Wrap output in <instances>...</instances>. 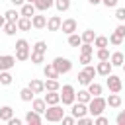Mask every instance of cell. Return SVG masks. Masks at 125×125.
Listing matches in <instances>:
<instances>
[{
	"label": "cell",
	"mask_w": 125,
	"mask_h": 125,
	"mask_svg": "<svg viewBox=\"0 0 125 125\" xmlns=\"http://www.w3.org/2000/svg\"><path fill=\"white\" fill-rule=\"evenodd\" d=\"M105 107H107V102H105L102 96H94V98L88 102V113H90L92 117H96V115L104 113V111H105Z\"/></svg>",
	"instance_id": "obj_1"
},
{
	"label": "cell",
	"mask_w": 125,
	"mask_h": 125,
	"mask_svg": "<svg viewBox=\"0 0 125 125\" xmlns=\"http://www.w3.org/2000/svg\"><path fill=\"white\" fill-rule=\"evenodd\" d=\"M62 115H64V109H62L59 104H55V105H47V109L43 111V117H45L47 121H51V123L61 121Z\"/></svg>",
	"instance_id": "obj_2"
},
{
	"label": "cell",
	"mask_w": 125,
	"mask_h": 125,
	"mask_svg": "<svg viewBox=\"0 0 125 125\" xmlns=\"http://www.w3.org/2000/svg\"><path fill=\"white\" fill-rule=\"evenodd\" d=\"M59 94H61V102H62V105H72L74 100H76V92H74V86H72V84H64V86H61Z\"/></svg>",
	"instance_id": "obj_3"
},
{
	"label": "cell",
	"mask_w": 125,
	"mask_h": 125,
	"mask_svg": "<svg viewBox=\"0 0 125 125\" xmlns=\"http://www.w3.org/2000/svg\"><path fill=\"white\" fill-rule=\"evenodd\" d=\"M53 66L57 68L59 74H66V72L72 70V62H70V59H66V57H55V59H53Z\"/></svg>",
	"instance_id": "obj_4"
},
{
	"label": "cell",
	"mask_w": 125,
	"mask_h": 125,
	"mask_svg": "<svg viewBox=\"0 0 125 125\" xmlns=\"http://www.w3.org/2000/svg\"><path fill=\"white\" fill-rule=\"evenodd\" d=\"M105 84H107V88H109V92H121V88H123V82H121V78L119 76H115V74H107L105 76Z\"/></svg>",
	"instance_id": "obj_5"
},
{
	"label": "cell",
	"mask_w": 125,
	"mask_h": 125,
	"mask_svg": "<svg viewBox=\"0 0 125 125\" xmlns=\"http://www.w3.org/2000/svg\"><path fill=\"white\" fill-rule=\"evenodd\" d=\"M70 113H72V117H74V119H78V117H84V115L88 113V104H82V102H78V104H72V109H70Z\"/></svg>",
	"instance_id": "obj_6"
},
{
	"label": "cell",
	"mask_w": 125,
	"mask_h": 125,
	"mask_svg": "<svg viewBox=\"0 0 125 125\" xmlns=\"http://www.w3.org/2000/svg\"><path fill=\"white\" fill-rule=\"evenodd\" d=\"M43 100L47 105H55V104H61V94H59V90H47Z\"/></svg>",
	"instance_id": "obj_7"
},
{
	"label": "cell",
	"mask_w": 125,
	"mask_h": 125,
	"mask_svg": "<svg viewBox=\"0 0 125 125\" xmlns=\"http://www.w3.org/2000/svg\"><path fill=\"white\" fill-rule=\"evenodd\" d=\"M16 64V57L12 55H0V70H10Z\"/></svg>",
	"instance_id": "obj_8"
},
{
	"label": "cell",
	"mask_w": 125,
	"mask_h": 125,
	"mask_svg": "<svg viewBox=\"0 0 125 125\" xmlns=\"http://www.w3.org/2000/svg\"><path fill=\"white\" fill-rule=\"evenodd\" d=\"M61 31H62V33H66V35L74 33V31H76V20H74V18L64 20V21L61 23Z\"/></svg>",
	"instance_id": "obj_9"
},
{
	"label": "cell",
	"mask_w": 125,
	"mask_h": 125,
	"mask_svg": "<svg viewBox=\"0 0 125 125\" xmlns=\"http://www.w3.org/2000/svg\"><path fill=\"white\" fill-rule=\"evenodd\" d=\"M111 62L109 61H100L98 62V66H96V72L100 74V76H107V74H111Z\"/></svg>",
	"instance_id": "obj_10"
},
{
	"label": "cell",
	"mask_w": 125,
	"mask_h": 125,
	"mask_svg": "<svg viewBox=\"0 0 125 125\" xmlns=\"http://www.w3.org/2000/svg\"><path fill=\"white\" fill-rule=\"evenodd\" d=\"M41 121H43V117H41V113H37L35 109H31V111L25 113V123H29V125H39Z\"/></svg>",
	"instance_id": "obj_11"
},
{
	"label": "cell",
	"mask_w": 125,
	"mask_h": 125,
	"mask_svg": "<svg viewBox=\"0 0 125 125\" xmlns=\"http://www.w3.org/2000/svg\"><path fill=\"white\" fill-rule=\"evenodd\" d=\"M31 25H33L35 29H43V27L47 25V18L41 16V14H33V16H31Z\"/></svg>",
	"instance_id": "obj_12"
},
{
	"label": "cell",
	"mask_w": 125,
	"mask_h": 125,
	"mask_svg": "<svg viewBox=\"0 0 125 125\" xmlns=\"http://www.w3.org/2000/svg\"><path fill=\"white\" fill-rule=\"evenodd\" d=\"M16 25H18L20 31H29V29L33 27V25H31V18H25V16H20L18 21H16Z\"/></svg>",
	"instance_id": "obj_13"
},
{
	"label": "cell",
	"mask_w": 125,
	"mask_h": 125,
	"mask_svg": "<svg viewBox=\"0 0 125 125\" xmlns=\"http://www.w3.org/2000/svg\"><path fill=\"white\" fill-rule=\"evenodd\" d=\"M61 23H62V20H61L59 16H51V18L47 20V25H45V27H47L49 31H59V29H61Z\"/></svg>",
	"instance_id": "obj_14"
},
{
	"label": "cell",
	"mask_w": 125,
	"mask_h": 125,
	"mask_svg": "<svg viewBox=\"0 0 125 125\" xmlns=\"http://www.w3.org/2000/svg\"><path fill=\"white\" fill-rule=\"evenodd\" d=\"M29 88H31V92H33V94H43V92H45V82H43V80H39V78H31Z\"/></svg>",
	"instance_id": "obj_15"
},
{
	"label": "cell",
	"mask_w": 125,
	"mask_h": 125,
	"mask_svg": "<svg viewBox=\"0 0 125 125\" xmlns=\"http://www.w3.org/2000/svg\"><path fill=\"white\" fill-rule=\"evenodd\" d=\"M33 6H35V10H39V12H47L49 8L55 6V0H35Z\"/></svg>",
	"instance_id": "obj_16"
},
{
	"label": "cell",
	"mask_w": 125,
	"mask_h": 125,
	"mask_svg": "<svg viewBox=\"0 0 125 125\" xmlns=\"http://www.w3.org/2000/svg\"><path fill=\"white\" fill-rule=\"evenodd\" d=\"M31 107H33L37 113H41V115H43V111L47 109V104H45V100H43V98H33V100H31Z\"/></svg>",
	"instance_id": "obj_17"
},
{
	"label": "cell",
	"mask_w": 125,
	"mask_h": 125,
	"mask_svg": "<svg viewBox=\"0 0 125 125\" xmlns=\"http://www.w3.org/2000/svg\"><path fill=\"white\" fill-rule=\"evenodd\" d=\"M123 61H125V57H123V53H119V51H115V53L109 55V62H111V66H121Z\"/></svg>",
	"instance_id": "obj_18"
},
{
	"label": "cell",
	"mask_w": 125,
	"mask_h": 125,
	"mask_svg": "<svg viewBox=\"0 0 125 125\" xmlns=\"http://www.w3.org/2000/svg\"><path fill=\"white\" fill-rule=\"evenodd\" d=\"M35 14V6L33 4H29V2H25V4H21V10H20V16H25V18H31Z\"/></svg>",
	"instance_id": "obj_19"
},
{
	"label": "cell",
	"mask_w": 125,
	"mask_h": 125,
	"mask_svg": "<svg viewBox=\"0 0 125 125\" xmlns=\"http://www.w3.org/2000/svg\"><path fill=\"white\" fill-rule=\"evenodd\" d=\"M43 74H45V78H59V76H61V74L57 72V68L53 66V62L45 64V68H43Z\"/></svg>",
	"instance_id": "obj_20"
},
{
	"label": "cell",
	"mask_w": 125,
	"mask_h": 125,
	"mask_svg": "<svg viewBox=\"0 0 125 125\" xmlns=\"http://www.w3.org/2000/svg\"><path fill=\"white\" fill-rule=\"evenodd\" d=\"M88 92H90V96L94 98V96H102V92H104V88H102V84H98V82H90L88 84Z\"/></svg>",
	"instance_id": "obj_21"
},
{
	"label": "cell",
	"mask_w": 125,
	"mask_h": 125,
	"mask_svg": "<svg viewBox=\"0 0 125 125\" xmlns=\"http://www.w3.org/2000/svg\"><path fill=\"white\" fill-rule=\"evenodd\" d=\"M105 102H107V105H109V107H119V105H121V96H119L117 92H111V94H109V98H107Z\"/></svg>",
	"instance_id": "obj_22"
},
{
	"label": "cell",
	"mask_w": 125,
	"mask_h": 125,
	"mask_svg": "<svg viewBox=\"0 0 125 125\" xmlns=\"http://www.w3.org/2000/svg\"><path fill=\"white\" fill-rule=\"evenodd\" d=\"M10 117H14V109H12L10 105H2V107H0V121H6V123H8Z\"/></svg>",
	"instance_id": "obj_23"
},
{
	"label": "cell",
	"mask_w": 125,
	"mask_h": 125,
	"mask_svg": "<svg viewBox=\"0 0 125 125\" xmlns=\"http://www.w3.org/2000/svg\"><path fill=\"white\" fill-rule=\"evenodd\" d=\"M20 98H21V102H31V100L35 98V94H33L31 88L27 86V88H21V90H20Z\"/></svg>",
	"instance_id": "obj_24"
},
{
	"label": "cell",
	"mask_w": 125,
	"mask_h": 125,
	"mask_svg": "<svg viewBox=\"0 0 125 125\" xmlns=\"http://www.w3.org/2000/svg\"><path fill=\"white\" fill-rule=\"evenodd\" d=\"M29 49H16V61L23 62V61H29Z\"/></svg>",
	"instance_id": "obj_25"
},
{
	"label": "cell",
	"mask_w": 125,
	"mask_h": 125,
	"mask_svg": "<svg viewBox=\"0 0 125 125\" xmlns=\"http://www.w3.org/2000/svg\"><path fill=\"white\" fill-rule=\"evenodd\" d=\"M47 90H61L59 78H47V80H45V92H47Z\"/></svg>",
	"instance_id": "obj_26"
},
{
	"label": "cell",
	"mask_w": 125,
	"mask_h": 125,
	"mask_svg": "<svg viewBox=\"0 0 125 125\" xmlns=\"http://www.w3.org/2000/svg\"><path fill=\"white\" fill-rule=\"evenodd\" d=\"M12 80H14V76H12L8 70H0V84H2V86H10Z\"/></svg>",
	"instance_id": "obj_27"
},
{
	"label": "cell",
	"mask_w": 125,
	"mask_h": 125,
	"mask_svg": "<svg viewBox=\"0 0 125 125\" xmlns=\"http://www.w3.org/2000/svg\"><path fill=\"white\" fill-rule=\"evenodd\" d=\"M2 29H4V33H6V35H10V37H12V35H16V29H18V25H16V21H6Z\"/></svg>",
	"instance_id": "obj_28"
},
{
	"label": "cell",
	"mask_w": 125,
	"mask_h": 125,
	"mask_svg": "<svg viewBox=\"0 0 125 125\" xmlns=\"http://www.w3.org/2000/svg\"><path fill=\"white\" fill-rule=\"evenodd\" d=\"M29 59H31V62H33V64H41V62L45 61V53L31 51V53H29Z\"/></svg>",
	"instance_id": "obj_29"
},
{
	"label": "cell",
	"mask_w": 125,
	"mask_h": 125,
	"mask_svg": "<svg viewBox=\"0 0 125 125\" xmlns=\"http://www.w3.org/2000/svg\"><path fill=\"white\" fill-rule=\"evenodd\" d=\"M82 43H94V39H96V33H94V29H86L82 35Z\"/></svg>",
	"instance_id": "obj_30"
},
{
	"label": "cell",
	"mask_w": 125,
	"mask_h": 125,
	"mask_svg": "<svg viewBox=\"0 0 125 125\" xmlns=\"http://www.w3.org/2000/svg\"><path fill=\"white\" fill-rule=\"evenodd\" d=\"M80 43H82V37H80L76 31L68 35V45H70V47H80Z\"/></svg>",
	"instance_id": "obj_31"
},
{
	"label": "cell",
	"mask_w": 125,
	"mask_h": 125,
	"mask_svg": "<svg viewBox=\"0 0 125 125\" xmlns=\"http://www.w3.org/2000/svg\"><path fill=\"white\" fill-rule=\"evenodd\" d=\"M107 45H109V41H107L105 35H96V39H94V47L102 49V47H107Z\"/></svg>",
	"instance_id": "obj_32"
},
{
	"label": "cell",
	"mask_w": 125,
	"mask_h": 125,
	"mask_svg": "<svg viewBox=\"0 0 125 125\" xmlns=\"http://www.w3.org/2000/svg\"><path fill=\"white\" fill-rule=\"evenodd\" d=\"M76 100H78V102H82V104H88V102L92 100V96H90V92H88V90H78Z\"/></svg>",
	"instance_id": "obj_33"
},
{
	"label": "cell",
	"mask_w": 125,
	"mask_h": 125,
	"mask_svg": "<svg viewBox=\"0 0 125 125\" xmlns=\"http://www.w3.org/2000/svg\"><path fill=\"white\" fill-rule=\"evenodd\" d=\"M55 6L59 12H68L70 10V0H55Z\"/></svg>",
	"instance_id": "obj_34"
},
{
	"label": "cell",
	"mask_w": 125,
	"mask_h": 125,
	"mask_svg": "<svg viewBox=\"0 0 125 125\" xmlns=\"http://www.w3.org/2000/svg\"><path fill=\"white\" fill-rule=\"evenodd\" d=\"M76 78H78V82H80V84H82V86H88V84H90V82H92V78H90V76H88V72H86V70H80V72H78V76H76Z\"/></svg>",
	"instance_id": "obj_35"
},
{
	"label": "cell",
	"mask_w": 125,
	"mask_h": 125,
	"mask_svg": "<svg viewBox=\"0 0 125 125\" xmlns=\"http://www.w3.org/2000/svg\"><path fill=\"white\" fill-rule=\"evenodd\" d=\"M96 57H98V61H109V51H107V47H102V49H98Z\"/></svg>",
	"instance_id": "obj_36"
},
{
	"label": "cell",
	"mask_w": 125,
	"mask_h": 125,
	"mask_svg": "<svg viewBox=\"0 0 125 125\" xmlns=\"http://www.w3.org/2000/svg\"><path fill=\"white\" fill-rule=\"evenodd\" d=\"M4 16H6V21H18V18H20V14L16 10H6Z\"/></svg>",
	"instance_id": "obj_37"
},
{
	"label": "cell",
	"mask_w": 125,
	"mask_h": 125,
	"mask_svg": "<svg viewBox=\"0 0 125 125\" xmlns=\"http://www.w3.org/2000/svg\"><path fill=\"white\" fill-rule=\"evenodd\" d=\"M107 41H109L111 45H121V43H123V37H121V35H117V33L113 31V33L107 37Z\"/></svg>",
	"instance_id": "obj_38"
},
{
	"label": "cell",
	"mask_w": 125,
	"mask_h": 125,
	"mask_svg": "<svg viewBox=\"0 0 125 125\" xmlns=\"http://www.w3.org/2000/svg\"><path fill=\"white\" fill-rule=\"evenodd\" d=\"M31 51H37V53H47V43L45 41H37L35 45H33V49Z\"/></svg>",
	"instance_id": "obj_39"
},
{
	"label": "cell",
	"mask_w": 125,
	"mask_h": 125,
	"mask_svg": "<svg viewBox=\"0 0 125 125\" xmlns=\"http://www.w3.org/2000/svg\"><path fill=\"white\" fill-rule=\"evenodd\" d=\"M80 53H84V55H92V53H94L92 43H80Z\"/></svg>",
	"instance_id": "obj_40"
},
{
	"label": "cell",
	"mask_w": 125,
	"mask_h": 125,
	"mask_svg": "<svg viewBox=\"0 0 125 125\" xmlns=\"http://www.w3.org/2000/svg\"><path fill=\"white\" fill-rule=\"evenodd\" d=\"M94 123H96V125H107L109 121H107V117H104V115L100 113V115H96V117H94Z\"/></svg>",
	"instance_id": "obj_41"
},
{
	"label": "cell",
	"mask_w": 125,
	"mask_h": 125,
	"mask_svg": "<svg viewBox=\"0 0 125 125\" xmlns=\"http://www.w3.org/2000/svg\"><path fill=\"white\" fill-rule=\"evenodd\" d=\"M115 20L117 21H125V8H117L115 10Z\"/></svg>",
	"instance_id": "obj_42"
},
{
	"label": "cell",
	"mask_w": 125,
	"mask_h": 125,
	"mask_svg": "<svg viewBox=\"0 0 125 125\" xmlns=\"http://www.w3.org/2000/svg\"><path fill=\"white\" fill-rule=\"evenodd\" d=\"M92 62V55H84V53H80V64H90Z\"/></svg>",
	"instance_id": "obj_43"
},
{
	"label": "cell",
	"mask_w": 125,
	"mask_h": 125,
	"mask_svg": "<svg viewBox=\"0 0 125 125\" xmlns=\"http://www.w3.org/2000/svg\"><path fill=\"white\" fill-rule=\"evenodd\" d=\"M115 123H117V125H125V109H121V111L117 113V117H115Z\"/></svg>",
	"instance_id": "obj_44"
},
{
	"label": "cell",
	"mask_w": 125,
	"mask_h": 125,
	"mask_svg": "<svg viewBox=\"0 0 125 125\" xmlns=\"http://www.w3.org/2000/svg\"><path fill=\"white\" fill-rule=\"evenodd\" d=\"M16 49H29V43L25 39H18L16 41Z\"/></svg>",
	"instance_id": "obj_45"
},
{
	"label": "cell",
	"mask_w": 125,
	"mask_h": 125,
	"mask_svg": "<svg viewBox=\"0 0 125 125\" xmlns=\"http://www.w3.org/2000/svg\"><path fill=\"white\" fill-rule=\"evenodd\" d=\"M84 70H86V72H88V76H90V78H92V80H94V76H96V74H98V72H96V68H94V66H92V64H86V66H84Z\"/></svg>",
	"instance_id": "obj_46"
},
{
	"label": "cell",
	"mask_w": 125,
	"mask_h": 125,
	"mask_svg": "<svg viewBox=\"0 0 125 125\" xmlns=\"http://www.w3.org/2000/svg\"><path fill=\"white\" fill-rule=\"evenodd\" d=\"M78 123H82V125H90V123H94V117H88V115L78 117Z\"/></svg>",
	"instance_id": "obj_47"
},
{
	"label": "cell",
	"mask_w": 125,
	"mask_h": 125,
	"mask_svg": "<svg viewBox=\"0 0 125 125\" xmlns=\"http://www.w3.org/2000/svg\"><path fill=\"white\" fill-rule=\"evenodd\" d=\"M115 33H117V35H121V37L125 39V23H123V21H121V23L115 27Z\"/></svg>",
	"instance_id": "obj_48"
},
{
	"label": "cell",
	"mask_w": 125,
	"mask_h": 125,
	"mask_svg": "<svg viewBox=\"0 0 125 125\" xmlns=\"http://www.w3.org/2000/svg\"><path fill=\"white\" fill-rule=\"evenodd\" d=\"M61 121H62V125H72V123H74V117H72V115H62Z\"/></svg>",
	"instance_id": "obj_49"
},
{
	"label": "cell",
	"mask_w": 125,
	"mask_h": 125,
	"mask_svg": "<svg viewBox=\"0 0 125 125\" xmlns=\"http://www.w3.org/2000/svg\"><path fill=\"white\" fill-rule=\"evenodd\" d=\"M102 2H104L105 8H117V2L119 0H102Z\"/></svg>",
	"instance_id": "obj_50"
},
{
	"label": "cell",
	"mask_w": 125,
	"mask_h": 125,
	"mask_svg": "<svg viewBox=\"0 0 125 125\" xmlns=\"http://www.w3.org/2000/svg\"><path fill=\"white\" fill-rule=\"evenodd\" d=\"M8 125H21V119H18V117H10V119H8Z\"/></svg>",
	"instance_id": "obj_51"
},
{
	"label": "cell",
	"mask_w": 125,
	"mask_h": 125,
	"mask_svg": "<svg viewBox=\"0 0 125 125\" xmlns=\"http://www.w3.org/2000/svg\"><path fill=\"white\" fill-rule=\"evenodd\" d=\"M14 6H21V4H25V0H10Z\"/></svg>",
	"instance_id": "obj_52"
},
{
	"label": "cell",
	"mask_w": 125,
	"mask_h": 125,
	"mask_svg": "<svg viewBox=\"0 0 125 125\" xmlns=\"http://www.w3.org/2000/svg\"><path fill=\"white\" fill-rule=\"evenodd\" d=\"M4 23H6V16H0V29L4 27Z\"/></svg>",
	"instance_id": "obj_53"
},
{
	"label": "cell",
	"mask_w": 125,
	"mask_h": 125,
	"mask_svg": "<svg viewBox=\"0 0 125 125\" xmlns=\"http://www.w3.org/2000/svg\"><path fill=\"white\" fill-rule=\"evenodd\" d=\"M92 6H98V4H102V0H88Z\"/></svg>",
	"instance_id": "obj_54"
},
{
	"label": "cell",
	"mask_w": 125,
	"mask_h": 125,
	"mask_svg": "<svg viewBox=\"0 0 125 125\" xmlns=\"http://www.w3.org/2000/svg\"><path fill=\"white\" fill-rule=\"evenodd\" d=\"M121 68H123V72H125V61H123V64H121Z\"/></svg>",
	"instance_id": "obj_55"
},
{
	"label": "cell",
	"mask_w": 125,
	"mask_h": 125,
	"mask_svg": "<svg viewBox=\"0 0 125 125\" xmlns=\"http://www.w3.org/2000/svg\"><path fill=\"white\" fill-rule=\"evenodd\" d=\"M25 2H29V4H33V2H35V0H25Z\"/></svg>",
	"instance_id": "obj_56"
}]
</instances>
